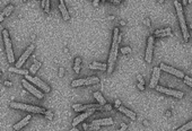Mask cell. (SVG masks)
<instances>
[{"label":"cell","mask_w":192,"mask_h":131,"mask_svg":"<svg viewBox=\"0 0 192 131\" xmlns=\"http://www.w3.org/2000/svg\"><path fill=\"white\" fill-rule=\"evenodd\" d=\"M120 42H121V34L119 33V28H114L113 32V41L111 45V50H110V55H109V61H107V74L111 75L113 71L114 64L118 58V52H119V48H120Z\"/></svg>","instance_id":"1"},{"label":"cell","mask_w":192,"mask_h":131,"mask_svg":"<svg viewBox=\"0 0 192 131\" xmlns=\"http://www.w3.org/2000/svg\"><path fill=\"white\" fill-rule=\"evenodd\" d=\"M174 6L176 9V14H177V18H179V22H180V26L182 29V34H183V40L184 42H188L189 39H190V35L188 32V28H186V23H185V17H184L183 14V6L181 2H179L177 0L174 1Z\"/></svg>","instance_id":"2"},{"label":"cell","mask_w":192,"mask_h":131,"mask_svg":"<svg viewBox=\"0 0 192 131\" xmlns=\"http://www.w3.org/2000/svg\"><path fill=\"white\" fill-rule=\"evenodd\" d=\"M10 107L15 109V110H22V111H27L29 113H40V114H46V110L40 106H35V105H28L24 103H19V102H11Z\"/></svg>","instance_id":"3"},{"label":"cell","mask_w":192,"mask_h":131,"mask_svg":"<svg viewBox=\"0 0 192 131\" xmlns=\"http://www.w3.org/2000/svg\"><path fill=\"white\" fill-rule=\"evenodd\" d=\"M2 37H4V43H5V48H6V53H7L8 61L10 63H13V62L15 61V58H14V52H13L11 41L9 39V33L7 29H4L2 31Z\"/></svg>","instance_id":"4"},{"label":"cell","mask_w":192,"mask_h":131,"mask_svg":"<svg viewBox=\"0 0 192 131\" xmlns=\"http://www.w3.org/2000/svg\"><path fill=\"white\" fill-rule=\"evenodd\" d=\"M100 84L98 77H88L84 79H75L71 81L72 87H79V86H88V85H96Z\"/></svg>","instance_id":"5"},{"label":"cell","mask_w":192,"mask_h":131,"mask_svg":"<svg viewBox=\"0 0 192 131\" xmlns=\"http://www.w3.org/2000/svg\"><path fill=\"white\" fill-rule=\"evenodd\" d=\"M25 79H27L31 84H34V85H36L37 87H40L42 90H43L44 93H50V90H51V88H50V86H49L48 84H45L43 80H41L40 78L35 77V76L26 75V76H25Z\"/></svg>","instance_id":"6"},{"label":"cell","mask_w":192,"mask_h":131,"mask_svg":"<svg viewBox=\"0 0 192 131\" xmlns=\"http://www.w3.org/2000/svg\"><path fill=\"white\" fill-rule=\"evenodd\" d=\"M159 68H160V70L165 71V72L170 74V75H174L175 77H177V78L184 79V77H185L183 71H181V70H179V69H175V68L171 67V66H166L165 63H160V64H159Z\"/></svg>","instance_id":"7"},{"label":"cell","mask_w":192,"mask_h":131,"mask_svg":"<svg viewBox=\"0 0 192 131\" xmlns=\"http://www.w3.org/2000/svg\"><path fill=\"white\" fill-rule=\"evenodd\" d=\"M156 90L159 93H163L165 95H170V96H174L176 98H183L184 94L180 90H175V89H171V88H166L163 86H156Z\"/></svg>","instance_id":"8"},{"label":"cell","mask_w":192,"mask_h":131,"mask_svg":"<svg viewBox=\"0 0 192 131\" xmlns=\"http://www.w3.org/2000/svg\"><path fill=\"white\" fill-rule=\"evenodd\" d=\"M153 51H154V36H149L147 40L146 53H145V60L147 63H151L153 61Z\"/></svg>","instance_id":"9"},{"label":"cell","mask_w":192,"mask_h":131,"mask_svg":"<svg viewBox=\"0 0 192 131\" xmlns=\"http://www.w3.org/2000/svg\"><path fill=\"white\" fill-rule=\"evenodd\" d=\"M22 85L26 88L29 93H32L35 97H37V98H40V99L44 97L43 93H42V92H40L37 88H35L32 84H29V81H28L27 79H22Z\"/></svg>","instance_id":"10"},{"label":"cell","mask_w":192,"mask_h":131,"mask_svg":"<svg viewBox=\"0 0 192 131\" xmlns=\"http://www.w3.org/2000/svg\"><path fill=\"white\" fill-rule=\"evenodd\" d=\"M34 49H35L34 44H31V45L27 48L26 50H25V52L23 53L22 55H20V58H19V60L16 62L15 67H16V68H20V67H22V66L25 63V61H26L27 59H28V57L31 55V53L34 51Z\"/></svg>","instance_id":"11"},{"label":"cell","mask_w":192,"mask_h":131,"mask_svg":"<svg viewBox=\"0 0 192 131\" xmlns=\"http://www.w3.org/2000/svg\"><path fill=\"white\" fill-rule=\"evenodd\" d=\"M72 109H74L75 111H88V110H92V109L101 110V109H102V105L101 104H74L72 105Z\"/></svg>","instance_id":"12"},{"label":"cell","mask_w":192,"mask_h":131,"mask_svg":"<svg viewBox=\"0 0 192 131\" xmlns=\"http://www.w3.org/2000/svg\"><path fill=\"white\" fill-rule=\"evenodd\" d=\"M159 76H160V68L159 67H155L153 69V75H151V79H150V84L149 87L150 88H156L159 80Z\"/></svg>","instance_id":"13"},{"label":"cell","mask_w":192,"mask_h":131,"mask_svg":"<svg viewBox=\"0 0 192 131\" xmlns=\"http://www.w3.org/2000/svg\"><path fill=\"white\" fill-rule=\"evenodd\" d=\"M95 111H97V110H95V109H92V110H88V111L84 112L83 114H80V115H78V116H76V118H75V120L72 121V127H76L77 124H79L80 122H83L85 119H87L88 116H90V115L94 113Z\"/></svg>","instance_id":"14"},{"label":"cell","mask_w":192,"mask_h":131,"mask_svg":"<svg viewBox=\"0 0 192 131\" xmlns=\"http://www.w3.org/2000/svg\"><path fill=\"white\" fill-rule=\"evenodd\" d=\"M92 124H96V125H112L113 124V120L112 118H105V119H100V120H94L92 121Z\"/></svg>","instance_id":"15"},{"label":"cell","mask_w":192,"mask_h":131,"mask_svg":"<svg viewBox=\"0 0 192 131\" xmlns=\"http://www.w3.org/2000/svg\"><path fill=\"white\" fill-rule=\"evenodd\" d=\"M154 35L156 37H165V36H171L172 35V29L170 27L163 28V29H156Z\"/></svg>","instance_id":"16"},{"label":"cell","mask_w":192,"mask_h":131,"mask_svg":"<svg viewBox=\"0 0 192 131\" xmlns=\"http://www.w3.org/2000/svg\"><path fill=\"white\" fill-rule=\"evenodd\" d=\"M118 110L120 111V112H122L123 114H125L129 119H131V120H136L137 119V114L135 113V112H132V111H130L129 109H127V107H124V106H119L118 107Z\"/></svg>","instance_id":"17"},{"label":"cell","mask_w":192,"mask_h":131,"mask_svg":"<svg viewBox=\"0 0 192 131\" xmlns=\"http://www.w3.org/2000/svg\"><path fill=\"white\" fill-rule=\"evenodd\" d=\"M59 2H60V4H59V9H60V11H61L63 20H69L70 15H69V13H68V10H67V8H66V6H64L63 0H59Z\"/></svg>","instance_id":"18"},{"label":"cell","mask_w":192,"mask_h":131,"mask_svg":"<svg viewBox=\"0 0 192 131\" xmlns=\"http://www.w3.org/2000/svg\"><path fill=\"white\" fill-rule=\"evenodd\" d=\"M29 120H31V115H27V116H25L23 120H20V121H19L18 123L14 124L13 129H14V130H20L22 128H24V127L26 125L27 123L29 122Z\"/></svg>","instance_id":"19"},{"label":"cell","mask_w":192,"mask_h":131,"mask_svg":"<svg viewBox=\"0 0 192 131\" xmlns=\"http://www.w3.org/2000/svg\"><path fill=\"white\" fill-rule=\"evenodd\" d=\"M89 69L106 70L107 69V64H105V63H101V62H92V63L89 64Z\"/></svg>","instance_id":"20"},{"label":"cell","mask_w":192,"mask_h":131,"mask_svg":"<svg viewBox=\"0 0 192 131\" xmlns=\"http://www.w3.org/2000/svg\"><path fill=\"white\" fill-rule=\"evenodd\" d=\"M8 70L10 71V72H15V74H18V75H24V76H26V75H29L28 70L22 69V68H16V67H9Z\"/></svg>","instance_id":"21"},{"label":"cell","mask_w":192,"mask_h":131,"mask_svg":"<svg viewBox=\"0 0 192 131\" xmlns=\"http://www.w3.org/2000/svg\"><path fill=\"white\" fill-rule=\"evenodd\" d=\"M94 97H95V99L98 102V104H101L102 106H104L105 104H106V101H105V98L103 96H102V94L101 93H98V92H95L94 94Z\"/></svg>","instance_id":"22"},{"label":"cell","mask_w":192,"mask_h":131,"mask_svg":"<svg viewBox=\"0 0 192 131\" xmlns=\"http://www.w3.org/2000/svg\"><path fill=\"white\" fill-rule=\"evenodd\" d=\"M84 129L86 131H97L101 129V127L100 125H96V124H86V123H84Z\"/></svg>","instance_id":"23"},{"label":"cell","mask_w":192,"mask_h":131,"mask_svg":"<svg viewBox=\"0 0 192 131\" xmlns=\"http://www.w3.org/2000/svg\"><path fill=\"white\" fill-rule=\"evenodd\" d=\"M14 8H15V7H14V5H8L6 8L1 11V15H2L4 17H7V16H9V15L11 14V11L14 10Z\"/></svg>","instance_id":"24"},{"label":"cell","mask_w":192,"mask_h":131,"mask_svg":"<svg viewBox=\"0 0 192 131\" xmlns=\"http://www.w3.org/2000/svg\"><path fill=\"white\" fill-rule=\"evenodd\" d=\"M40 67H41V62L35 61L34 63L32 64V67L29 68V72H31V74H33V75H35V74H36V71L40 69Z\"/></svg>","instance_id":"25"},{"label":"cell","mask_w":192,"mask_h":131,"mask_svg":"<svg viewBox=\"0 0 192 131\" xmlns=\"http://www.w3.org/2000/svg\"><path fill=\"white\" fill-rule=\"evenodd\" d=\"M190 130H192V120L190 122L183 124L182 127H180L179 129H176L175 131H190Z\"/></svg>","instance_id":"26"},{"label":"cell","mask_w":192,"mask_h":131,"mask_svg":"<svg viewBox=\"0 0 192 131\" xmlns=\"http://www.w3.org/2000/svg\"><path fill=\"white\" fill-rule=\"evenodd\" d=\"M80 63H81V59L80 58H76L75 59V64H74V70L76 74L80 72Z\"/></svg>","instance_id":"27"},{"label":"cell","mask_w":192,"mask_h":131,"mask_svg":"<svg viewBox=\"0 0 192 131\" xmlns=\"http://www.w3.org/2000/svg\"><path fill=\"white\" fill-rule=\"evenodd\" d=\"M184 84H186L188 86H190V87L192 88V78L185 76V77H184Z\"/></svg>","instance_id":"28"},{"label":"cell","mask_w":192,"mask_h":131,"mask_svg":"<svg viewBox=\"0 0 192 131\" xmlns=\"http://www.w3.org/2000/svg\"><path fill=\"white\" fill-rule=\"evenodd\" d=\"M131 49L129 46H124V48H121V53L122 54H127V53H130Z\"/></svg>","instance_id":"29"},{"label":"cell","mask_w":192,"mask_h":131,"mask_svg":"<svg viewBox=\"0 0 192 131\" xmlns=\"http://www.w3.org/2000/svg\"><path fill=\"white\" fill-rule=\"evenodd\" d=\"M45 115H46V116H48L50 120H52V119H53V113H52V112H50V111H48Z\"/></svg>","instance_id":"30"},{"label":"cell","mask_w":192,"mask_h":131,"mask_svg":"<svg viewBox=\"0 0 192 131\" xmlns=\"http://www.w3.org/2000/svg\"><path fill=\"white\" fill-rule=\"evenodd\" d=\"M63 74H64V69L61 67V68L59 69V77H63Z\"/></svg>","instance_id":"31"},{"label":"cell","mask_w":192,"mask_h":131,"mask_svg":"<svg viewBox=\"0 0 192 131\" xmlns=\"http://www.w3.org/2000/svg\"><path fill=\"white\" fill-rule=\"evenodd\" d=\"M137 78H138V81H139L140 84H142V85L145 84V81H144V78H142L140 75H138V77H137Z\"/></svg>","instance_id":"32"},{"label":"cell","mask_w":192,"mask_h":131,"mask_svg":"<svg viewBox=\"0 0 192 131\" xmlns=\"http://www.w3.org/2000/svg\"><path fill=\"white\" fill-rule=\"evenodd\" d=\"M125 129H127V124H125V123H122V124H121V129L118 131H124Z\"/></svg>","instance_id":"33"},{"label":"cell","mask_w":192,"mask_h":131,"mask_svg":"<svg viewBox=\"0 0 192 131\" xmlns=\"http://www.w3.org/2000/svg\"><path fill=\"white\" fill-rule=\"evenodd\" d=\"M119 106H121V102H120V99H116V101H115V107L118 109Z\"/></svg>","instance_id":"34"},{"label":"cell","mask_w":192,"mask_h":131,"mask_svg":"<svg viewBox=\"0 0 192 131\" xmlns=\"http://www.w3.org/2000/svg\"><path fill=\"white\" fill-rule=\"evenodd\" d=\"M138 88H139V90H141V92H142V90H144V89H145V87H144V85H142V84H138Z\"/></svg>","instance_id":"35"},{"label":"cell","mask_w":192,"mask_h":131,"mask_svg":"<svg viewBox=\"0 0 192 131\" xmlns=\"http://www.w3.org/2000/svg\"><path fill=\"white\" fill-rule=\"evenodd\" d=\"M40 2H41V6H42V8H45V0H40Z\"/></svg>","instance_id":"36"},{"label":"cell","mask_w":192,"mask_h":131,"mask_svg":"<svg viewBox=\"0 0 192 131\" xmlns=\"http://www.w3.org/2000/svg\"><path fill=\"white\" fill-rule=\"evenodd\" d=\"M98 2H100V0H94V1H93V4H94L95 7H98Z\"/></svg>","instance_id":"37"},{"label":"cell","mask_w":192,"mask_h":131,"mask_svg":"<svg viewBox=\"0 0 192 131\" xmlns=\"http://www.w3.org/2000/svg\"><path fill=\"white\" fill-rule=\"evenodd\" d=\"M104 106H105V109H106V110H107V111H110V110H111V109H112V107H111V105H109V104H105Z\"/></svg>","instance_id":"38"},{"label":"cell","mask_w":192,"mask_h":131,"mask_svg":"<svg viewBox=\"0 0 192 131\" xmlns=\"http://www.w3.org/2000/svg\"><path fill=\"white\" fill-rule=\"evenodd\" d=\"M5 85H6V86H7V87H10V86H11V85H13V84H11V83H10V81H5Z\"/></svg>","instance_id":"39"},{"label":"cell","mask_w":192,"mask_h":131,"mask_svg":"<svg viewBox=\"0 0 192 131\" xmlns=\"http://www.w3.org/2000/svg\"><path fill=\"white\" fill-rule=\"evenodd\" d=\"M122 0H111V2H113V4H120Z\"/></svg>","instance_id":"40"},{"label":"cell","mask_w":192,"mask_h":131,"mask_svg":"<svg viewBox=\"0 0 192 131\" xmlns=\"http://www.w3.org/2000/svg\"><path fill=\"white\" fill-rule=\"evenodd\" d=\"M145 23H146V25H147V26H150V20H149L148 18L146 19V22H145Z\"/></svg>","instance_id":"41"},{"label":"cell","mask_w":192,"mask_h":131,"mask_svg":"<svg viewBox=\"0 0 192 131\" xmlns=\"http://www.w3.org/2000/svg\"><path fill=\"white\" fill-rule=\"evenodd\" d=\"M188 2H189V0H183L182 5H183V6H186V5H188Z\"/></svg>","instance_id":"42"},{"label":"cell","mask_w":192,"mask_h":131,"mask_svg":"<svg viewBox=\"0 0 192 131\" xmlns=\"http://www.w3.org/2000/svg\"><path fill=\"white\" fill-rule=\"evenodd\" d=\"M70 131H79L78 129H76V128H75V127H74V128H72V129H70Z\"/></svg>","instance_id":"43"},{"label":"cell","mask_w":192,"mask_h":131,"mask_svg":"<svg viewBox=\"0 0 192 131\" xmlns=\"http://www.w3.org/2000/svg\"><path fill=\"white\" fill-rule=\"evenodd\" d=\"M165 0H157V2H159V4H163Z\"/></svg>","instance_id":"44"},{"label":"cell","mask_w":192,"mask_h":131,"mask_svg":"<svg viewBox=\"0 0 192 131\" xmlns=\"http://www.w3.org/2000/svg\"><path fill=\"white\" fill-rule=\"evenodd\" d=\"M0 20H1V22L4 20V16H2V15H0Z\"/></svg>","instance_id":"45"},{"label":"cell","mask_w":192,"mask_h":131,"mask_svg":"<svg viewBox=\"0 0 192 131\" xmlns=\"http://www.w3.org/2000/svg\"><path fill=\"white\" fill-rule=\"evenodd\" d=\"M166 115H167V116H170V115H171V112H170V111H168V112H166Z\"/></svg>","instance_id":"46"},{"label":"cell","mask_w":192,"mask_h":131,"mask_svg":"<svg viewBox=\"0 0 192 131\" xmlns=\"http://www.w3.org/2000/svg\"><path fill=\"white\" fill-rule=\"evenodd\" d=\"M190 27H191V29H192V24H191V26H190Z\"/></svg>","instance_id":"47"},{"label":"cell","mask_w":192,"mask_h":131,"mask_svg":"<svg viewBox=\"0 0 192 131\" xmlns=\"http://www.w3.org/2000/svg\"><path fill=\"white\" fill-rule=\"evenodd\" d=\"M103 1H107V0H103Z\"/></svg>","instance_id":"48"},{"label":"cell","mask_w":192,"mask_h":131,"mask_svg":"<svg viewBox=\"0 0 192 131\" xmlns=\"http://www.w3.org/2000/svg\"><path fill=\"white\" fill-rule=\"evenodd\" d=\"M23 1H27V0H23Z\"/></svg>","instance_id":"49"},{"label":"cell","mask_w":192,"mask_h":131,"mask_svg":"<svg viewBox=\"0 0 192 131\" xmlns=\"http://www.w3.org/2000/svg\"><path fill=\"white\" fill-rule=\"evenodd\" d=\"M190 131H191V130H190Z\"/></svg>","instance_id":"50"}]
</instances>
